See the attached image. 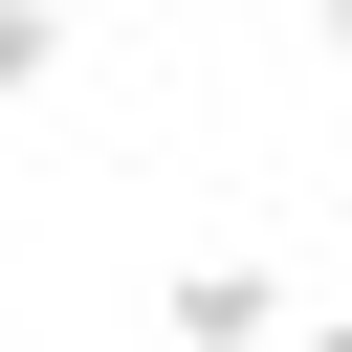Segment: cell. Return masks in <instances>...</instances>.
<instances>
[{
    "label": "cell",
    "instance_id": "3957f363",
    "mask_svg": "<svg viewBox=\"0 0 352 352\" xmlns=\"http://www.w3.org/2000/svg\"><path fill=\"white\" fill-rule=\"evenodd\" d=\"M330 88H352V0H330Z\"/></svg>",
    "mask_w": 352,
    "mask_h": 352
},
{
    "label": "cell",
    "instance_id": "7a4b0ae2",
    "mask_svg": "<svg viewBox=\"0 0 352 352\" xmlns=\"http://www.w3.org/2000/svg\"><path fill=\"white\" fill-rule=\"evenodd\" d=\"M22 88H66V0H0V110Z\"/></svg>",
    "mask_w": 352,
    "mask_h": 352
},
{
    "label": "cell",
    "instance_id": "6da1fadb",
    "mask_svg": "<svg viewBox=\"0 0 352 352\" xmlns=\"http://www.w3.org/2000/svg\"><path fill=\"white\" fill-rule=\"evenodd\" d=\"M176 352H286V286H264L242 242H198V264H176Z\"/></svg>",
    "mask_w": 352,
    "mask_h": 352
},
{
    "label": "cell",
    "instance_id": "277c9868",
    "mask_svg": "<svg viewBox=\"0 0 352 352\" xmlns=\"http://www.w3.org/2000/svg\"><path fill=\"white\" fill-rule=\"evenodd\" d=\"M286 352H352V330H286Z\"/></svg>",
    "mask_w": 352,
    "mask_h": 352
}]
</instances>
